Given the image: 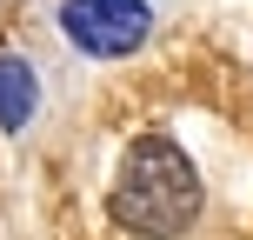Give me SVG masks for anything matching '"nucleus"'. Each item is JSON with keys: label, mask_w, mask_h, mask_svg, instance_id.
<instances>
[{"label": "nucleus", "mask_w": 253, "mask_h": 240, "mask_svg": "<svg viewBox=\"0 0 253 240\" xmlns=\"http://www.w3.org/2000/svg\"><path fill=\"white\" fill-rule=\"evenodd\" d=\"M107 207H114V220H120L126 234L173 240V234L193 227V214H200V174H193V160L167 134H147V140L126 147Z\"/></svg>", "instance_id": "1"}, {"label": "nucleus", "mask_w": 253, "mask_h": 240, "mask_svg": "<svg viewBox=\"0 0 253 240\" xmlns=\"http://www.w3.org/2000/svg\"><path fill=\"white\" fill-rule=\"evenodd\" d=\"M34 114V67L0 53V127H27Z\"/></svg>", "instance_id": "3"}, {"label": "nucleus", "mask_w": 253, "mask_h": 240, "mask_svg": "<svg viewBox=\"0 0 253 240\" xmlns=\"http://www.w3.org/2000/svg\"><path fill=\"white\" fill-rule=\"evenodd\" d=\"M60 27H67V40H74L80 53L120 60V53H133L140 40H147L153 7H147V0H67V7H60Z\"/></svg>", "instance_id": "2"}]
</instances>
